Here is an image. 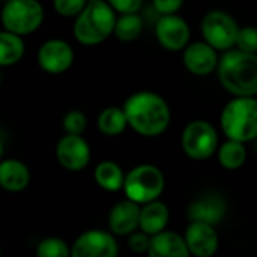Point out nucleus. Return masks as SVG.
Instances as JSON below:
<instances>
[{
    "mask_svg": "<svg viewBox=\"0 0 257 257\" xmlns=\"http://www.w3.org/2000/svg\"><path fill=\"white\" fill-rule=\"evenodd\" d=\"M123 110L130 126L145 137L163 134L170 123V108L167 102L154 92H137L131 95Z\"/></svg>",
    "mask_w": 257,
    "mask_h": 257,
    "instance_id": "nucleus-1",
    "label": "nucleus"
},
{
    "mask_svg": "<svg viewBox=\"0 0 257 257\" xmlns=\"http://www.w3.org/2000/svg\"><path fill=\"white\" fill-rule=\"evenodd\" d=\"M218 78L235 96L257 95V54L241 48L227 50L218 62Z\"/></svg>",
    "mask_w": 257,
    "mask_h": 257,
    "instance_id": "nucleus-2",
    "label": "nucleus"
},
{
    "mask_svg": "<svg viewBox=\"0 0 257 257\" xmlns=\"http://www.w3.org/2000/svg\"><path fill=\"white\" fill-rule=\"evenodd\" d=\"M114 8L105 0L87 2L86 8L77 15L74 35L80 44L96 45L114 33Z\"/></svg>",
    "mask_w": 257,
    "mask_h": 257,
    "instance_id": "nucleus-3",
    "label": "nucleus"
},
{
    "mask_svg": "<svg viewBox=\"0 0 257 257\" xmlns=\"http://www.w3.org/2000/svg\"><path fill=\"white\" fill-rule=\"evenodd\" d=\"M224 134L242 143L257 139V99L254 96H236L221 113Z\"/></svg>",
    "mask_w": 257,
    "mask_h": 257,
    "instance_id": "nucleus-4",
    "label": "nucleus"
},
{
    "mask_svg": "<svg viewBox=\"0 0 257 257\" xmlns=\"http://www.w3.org/2000/svg\"><path fill=\"white\" fill-rule=\"evenodd\" d=\"M164 190V176L160 169L151 164H143L134 167L123 182L125 196L139 203L146 205L157 200Z\"/></svg>",
    "mask_w": 257,
    "mask_h": 257,
    "instance_id": "nucleus-5",
    "label": "nucleus"
},
{
    "mask_svg": "<svg viewBox=\"0 0 257 257\" xmlns=\"http://www.w3.org/2000/svg\"><path fill=\"white\" fill-rule=\"evenodd\" d=\"M42 20L44 8L38 0H9L2 11L5 30L21 36L38 30Z\"/></svg>",
    "mask_w": 257,
    "mask_h": 257,
    "instance_id": "nucleus-6",
    "label": "nucleus"
},
{
    "mask_svg": "<svg viewBox=\"0 0 257 257\" xmlns=\"http://www.w3.org/2000/svg\"><path fill=\"white\" fill-rule=\"evenodd\" d=\"M239 27L236 21L223 11H212L203 17L202 35L215 50L227 51L236 45Z\"/></svg>",
    "mask_w": 257,
    "mask_h": 257,
    "instance_id": "nucleus-7",
    "label": "nucleus"
},
{
    "mask_svg": "<svg viewBox=\"0 0 257 257\" xmlns=\"http://www.w3.org/2000/svg\"><path fill=\"white\" fill-rule=\"evenodd\" d=\"M218 146L215 128L206 120L190 122L182 133L184 152L193 160H206L212 157Z\"/></svg>",
    "mask_w": 257,
    "mask_h": 257,
    "instance_id": "nucleus-8",
    "label": "nucleus"
},
{
    "mask_svg": "<svg viewBox=\"0 0 257 257\" xmlns=\"http://www.w3.org/2000/svg\"><path fill=\"white\" fill-rule=\"evenodd\" d=\"M117 251L114 238L104 230H87L72 245L74 257H114Z\"/></svg>",
    "mask_w": 257,
    "mask_h": 257,
    "instance_id": "nucleus-9",
    "label": "nucleus"
},
{
    "mask_svg": "<svg viewBox=\"0 0 257 257\" xmlns=\"http://www.w3.org/2000/svg\"><path fill=\"white\" fill-rule=\"evenodd\" d=\"M57 161L68 170H83L90 161V149L87 142L80 134H66L56 148Z\"/></svg>",
    "mask_w": 257,
    "mask_h": 257,
    "instance_id": "nucleus-10",
    "label": "nucleus"
},
{
    "mask_svg": "<svg viewBox=\"0 0 257 257\" xmlns=\"http://www.w3.org/2000/svg\"><path fill=\"white\" fill-rule=\"evenodd\" d=\"M38 62L48 74H62L74 62L71 45L62 39H50L44 42L38 51Z\"/></svg>",
    "mask_w": 257,
    "mask_h": 257,
    "instance_id": "nucleus-11",
    "label": "nucleus"
},
{
    "mask_svg": "<svg viewBox=\"0 0 257 257\" xmlns=\"http://www.w3.org/2000/svg\"><path fill=\"white\" fill-rule=\"evenodd\" d=\"M157 38L164 48L179 51L190 41V27L184 18L175 14H166L157 23Z\"/></svg>",
    "mask_w": 257,
    "mask_h": 257,
    "instance_id": "nucleus-12",
    "label": "nucleus"
},
{
    "mask_svg": "<svg viewBox=\"0 0 257 257\" xmlns=\"http://www.w3.org/2000/svg\"><path fill=\"white\" fill-rule=\"evenodd\" d=\"M185 242L191 254L211 257L218 250V235L215 232V226L202 221H191L185 232Z\"/></svg>",
    "mask_w": 257,
    "mask_h": 257,
    "instance_id": "nucleus-13",
    "label": "nucleus"
},
{
    "mask_svg": "<svg viewBox=\"0 0 257 257\" xmlns=\"http://www.w3.org/2000/svg\"><path fill=\"white\" fill-rule=\"evenodd\" d=\"M215 48L205 42H193L184 51V65L194 75H208L218 68Z\"/></svg>",
    "mask_w": 257,
    "mask_h": 257,
    "instance_id": "nucleus-14",
    "label": "nucleus"
},
{
    "mask_svg": "<svg viewBox=\"0 0 257 257\" xmlns=\"http://www.w3.org/2000/svg\"><path fill=\"white\" fill-rule=\"evenodd\" d=\"M227 212L226 200L217 194H206L199 197L188 206V218L190 221H202L212 226H217L223 221Z\"/></svg>",
    "mask_w": 257,
    "mask_h": 257,
    "instance_id": "nucleus-15",
    "label": "nucleus"
},
{
    "mask_svg": "<svg viewBox=\"0 0 257 257\" xmlns=\"http://www.w3.org/2000/svg\"><path fill=\"white\" fill-rule=\"evenodd\" d=\"M140 212L139 203L133 200H123L113 206L108 215V224L116 235H131L137 227H140Z\"/></svg>",
    "mask_w": 257,
    "mask_h": 257,
    "instance_id": "nucleus-16",
    "label": "nucleus"
},
{
    "mask_svg": "<svg viewBox=\"0 0 257 257\" xmlns=\"http://www.w3.org/2000/svg\"><path fill=\"white\" fill-rule=\"evenodd\" d=\"M148 253L152 257H188L191 254L185 238L179 236L175 232L166 230L151 236V245Z\"/></svg>",
    "mask_w": 257,
    "mask_h": 257,
    "instance_id": "nucleus-17",
    "label": "nucleus"
},
{
    "mask_svg": "<svg viewBox=\"0 0 257 257\" xmlns=\"http://www.w3.org/2000/svg\"><path fill=\"white\" fill-rule=\"evenodd\" d=\"M30 181L29 169L18 160H3L0 164V185L12 193L23 191Z\"/></svg>",
    "mask_w": 257,
    "mask_h": 257,
    "instance_id": "nucleus-18",
    "label": "nucleus"
},
{
    "mask_svg": "<svg viewBox=\"0 0 257 257\" xmlns=\"http://www.w3.org/2000/svg\"><path fill=\"white\" fill-rule=\"evenodd\" d=\"M169 208L158 200L149 202L142 208L140 212V229L149 236L163 232L169 223Z\"/></svg>",
    "mask_w": 257,
    "mask_h": 257,
    "instance_id": "nucleus-19",
    "label": "nucleus"
},
{
    "mask_svg": "<svg viewBox=\"0 0 257 257\" xmlns=\"http://www.w3.org/2000/svg\"><path fill=\"white\" fill-rule=\"evenodd\" d=\"M95 181L105 191H119L123 188L125 176L122 169L113 161H102L95 169Z\"/></svg>",
    "mask_w": 257,
    "mask_h": 257,
    "instance_id": "nucleus-20",
    "label": "nucleus"
},
{
    "mask_svg": "<svg viewBox=\"0 0 257 257\" xmlns=\"http://www.w3.org/2000/svg\"><path fill=\"white\" fill-rule=\"evenodd\" d=\"M24 54V42L21 35L3 30L0 33V65L9 66L17 63Z\"/></svg>",
    "mask_w": 257,
    "mask_h": 257,
    "instance_id": "nucleus-21",
    "label": "nucleus"
},
{
    "mask_svg": "<svg viewBox=\"0 0 257 257\" xmlns=\"http://www.w3.org/2000/svg\"><path fill=\"white\" fill-rule=\"evenodd\" d=\"M128 125V117L123 108L108 107L102 110L98 117V128L105 136H119Z\"/></svg>",
    "mask_w": 257,
    "mask_h": 257,
    "instance_id": "nucleus-22",
    "label": "nucleus"
},
{
    "mask_svg": "<svg viewBox=\"0 0 257 257\" xmlns=\"http://www.w3.org/2000/svg\"><path fill=\"white\" fill-rule=\"evenodd\" d=\"M245 160H247V151L242 142L229 139V142H226L218 151V161L227 170L239 169L245 163Z\"/></svg>",
    "mask_w": 257,
    "mask_h": 257,
    "instance_id": "nucleus-23",
    "label": "nucleus"
},
{
    "mask_svg": "<svg viewBox=\"0 0 257 257\" xmlns=\"http://www.w3.org/2000/svg\"><path fill=\"white\" fill-rule=\"evenodd\" d=\"M143 29V20L137 12H130V14H122L116 20L114 26V35L117 39L123 42L134 41Z\"/></svg>",
    "mask_w": 257,
    "mask_h": 257,
    "instance_id": "nucleus-24",
    "label": "nucleus"
},
{
    "mask_svg": "<svg viewBox=\"0 0 257 257\" xmlns=\"http://www.w3.org/2000/svg\"><path fill=\"white\" fill-rule=\"evenodd\" d=\"M36 254L39 257H68L72 254V250L59 238H47L38 245Z\"/></svg>",
    "mask_w": 257,
    "mask_h": 257,
    "instance_id": "nucleus-25",
    "label": "nucleus"
},
{
    "mask_svg": "<svg viewBox=\"0 0 257 257\" xmlns=\"http://www.w3.org/2000/svg\"><path fill=\"white\" fill-rule=\"evenodd\" d=\"M87 120L80 110H72L63 117V128L66 134H83L86 130Z\"/></svg>",
    "mask_w": 257,
    "mask_h": 257,
    "instance_id": "nucleus-26",
    "label": "nucleus"
},
{
    "mask_svg": "<svg viewBox=\"0 0 257 257\" xmlns=\"http://www.w3.org/2000/svg\"><path fill=\"white\" fill-rule=\"evenodd\" d=\"M236 45H238V48H241L244 51L257 54V27L247 26V27L239 29Z\"/></svg>",
    "mask_w": 257,
    "mask_h": 257,
    "instance_id": "nucleus-27",
    "label": "nucleus"
},
{
    "mask_svg": "<svg viewBox=\"0 0 257 257\" xmlns=\"http://www.w3.org/2000/svg\"><path fill=\"white\" fill-rule=\"evenodd\" d=\"M54 9L63 17L78 15L87 5V0H53Z\"/></svg>",
    "mask_w": 257,
    "mask_h": 257,
    "instance_id": "nucleus-28",
    "label": "nucleus"
},
{
    "mask_svg": "<svg viewBox=\"0 0 257 257\" xmlns=\"http://www.w3.org/2000/svg\"><path fill=\"white\" fill-rule=\"evenodd\" d=\"M128 245L134 253H145L149 250L151 245V236L145 232L142 233H131L128 239Z\"/></svg>",
    "mask_w": 257,
    "mask_h": 257,
    "instance_id": "nucleus-29",
    "label": "nucleus"
},
{
    "mask_svg": "<svg viewBox=\"0 0 257 257\" xmlns=\"http://www.w3.org/2000/svg\"><path fill=\"white\" fill-rule=\"evenodd\" d=\"M114 11L120 14H130V12H137L142 8L143 0H107Z\"/></svg>",
    "mask_w": 257,
    "mask_h": 257,
    "instance_id": "nucleus-30",
    "label": "nucleus"
},
{
    "mask_svg": "<svg viewBox=\"0 0 257 257\" xmlns=\"http://www.w3.org/2000/svg\"><path fill=\"white\" fill-rule=\"evenodd\" d=\"M184 0H154V6L155 9L161 14H175L182 8Z\"/></svg>",
    "mask_w": 257,
    "mask_h": 257,
    "instance_id": "nucleus-31",
    "label": "nucleus"
},
{
    "mask_svg": "<svg viewBox=\"0 0 257 257\" xmlns=\"http://www.w3.org/2000/svg\"><path fill=\"white\" fill-rule=\"evenodd\" d=\"M87 2H93V0H87Z\"/></svg>",
    "mask_w": 257,
    "mask_h": 257,
    "instance_id": "nucleus-32",
    "label": "nucleus"
},
{
    "mask_svg": "<svg viewBox=\"0 0 257 257\" xmlns=\"http://www.w3.org/2000/svg\"><path fill=\"white\" fill-rule=\"evenodd\" d=\"M256 149H257V143H256Z\"/></svg>",
    "mask_w": 257,
    "mask_h": 257,
    "instance_id": "nucleus-33",
    "label": "nucleus"
}]
</instances>
